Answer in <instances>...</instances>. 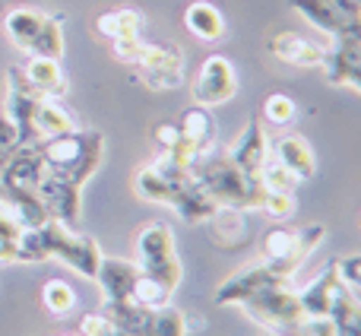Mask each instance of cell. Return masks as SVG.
<instances>
[{"mask_svg":"<svg viewBox=\"0 0 361 336\" xmlns=\"http://www.w3.org/2000/svg\"><path fill=\"white\" fill-rule=\"evenodd\" d=\"M38 156L44 162V172L57 174V178L70 181V184L82 187L95 172H99L102 159H105V137L99 131H63L57 137H44L35 143Z\"/></svg>","mask_w":361,"mask_h":336,"instance_id":"6da1fadb","label":"cell"},{"mask_svg":"<svg viewBox=\"0 0 361 336\" xmlns=\"http://www.w3.org/2000/svg\"><path fill=\"white\" fill-rule=\"evenodd\" d=\"M190 174L216 206H225V210H241V212L260 210V200H263L260 178L244 174L241 168L225 156V152L197 159V162L190 165Z\"/></svg>","mask_w":361,"mask_h":336,"instance_id":"7a4b0ae2","label":"cell"},{"mask_svg":"<svg viewBox=\"0 0 361 336\" xmlns=\"http://www.w3.org/2000/svg\"><path fill=\"white\" fill-rule=\"evenodd\" d=\"M133 248H137V267L140 273L156 276L159 282H165L169 289H178L184 280V267L178 257V244H175V232L169 222L152 219V222L140 225V232L133 235Z\"/></svg>","mask_w":361,"mask_h":336,"instance_id":"3957f363","label":"cell"},{"mask_svg":"<svg viewBox=\"0 0 361 336\" xmlns=\"http://www.w3.org/2000/svg\"><path fill=\"white\" fill-rule=\"evenodd\" d=\"M241 308L254 324H260L263 330L273 333V336H292V330L298 327V320L305 318L301 301H298V289H295L292 282H282V286L267 289V292L247 299Z\"/></svg>","mask_w":361,"mask_h":336,"instance_id":"277c9868","label":"cell"},{"mask_svg":"<svg viewBox=\"0 0 361 336\" xmlns=\"http://www.w3.org/2000/svg\"><path fill=\"white\" fill-rule=\"evenodd\" d=\"M295 273L279 263H269V260H254L247 267H241L238 273H231L228 280L219 282V289L212 292V305L219 308H235V305H244L247 299L254 295L267 292L273 286H282V282H292Z\"/></svg>","mask_w":361,"mask_h":336,"instance_id":"5b68a950","label":"cell"},{"mask_svg":"<svg viewBox=\"0 0 361 336\" xmlns=\"http://www.w3.org/2000/svg\"><path fill=\"white\" fill-rule=\"evenodd\" d=\"M133 70L149 89L169 92V89H178L184 83V51L171 42H143V51H140Z\"/></svg>","mask_w":361,"mask_h":336,"instance_id":"8992f818","label":"cell"},{"mask_svg":"<svg viewBox=\"0 0 361 336\" xmlns=\"http://www.w3.org/2000/svg\"><path fill=\"white\" fill-rule=\"evenodd\" d=\"M238 95V73L235 64L228 61L225 54H209L203 57V64L197 67L190 83V99L193 105L200 108H219L225 102H231Z\"/></svg>","mask_w":361,"mask_h":336,"instance_id":"52a82bcc","label":"cell"},{"mask_svg":"<svg viewBox=\"0 0 361 336\" xmlns=\"http://www.w3.org/2000/svg\"><path fill=\"white\" fill-rule=\"evenodd\" d=\"M42 178H44V162L35 146H16L6 156L4 168H0V200L38 193Z\"/></svg>","mask_w":361,"mask_h":336,"instance_id":"ba28073f","label":"cell"},{"mask_svg":"<svg viewBox=\"0 0 361 336\" xmlns=\"http://www.w3.org/2000/svg\"><path fill=\"white\" fill-rule=\"evenodd\" d=\"M38 89L25 80L23 67L6 70V118L16 127L19 146H35V131H32V114H35Z\"/></svg>","mask_w":361,"mask_h":336,"instance_id":"9c48e42d","label":"cell"},{"mask_svg":"<svg viewBox=\"0 0 361 336\" xmlns=\"http://www.w3.org/2000/svg\"><path fill=\"white\" fill-rule=\"evenodd\" d=\"M169 206L178 212L184 222L197 225V222H209L216 216L219 206L212 203L203 193V187L193 181V174L187 168H180L171 162V193H169Z\"/></svg>","mask_w":361,"mask_h":336,"instance_id":"30bf717a","label":"cell"},{"mask_svg":"<svg viewBox=\"0 0 361 336\" xmlns=\"http://www.w3.org/2000/svg\"><path fill=\"white\" fill-rule=\"evenodd\" d=\"M326 83L361 92V35L358 38H336L330 48H324L320 61Z\"/></svg>","mask_w":361,"mask_h":336,"instance_id":"8fae6325","label":"cell"},{"mask_svg":"<svg viewBox=\"0 0 361 336\" xmlns=\"http://www.w3.org/2000/svg\"><path fill=\"white\" fill-rule=\"evenodd\" d=\"M295 13H298L305 23H311L314 29H320L324 35L336 38H358L361 35V16L343 13L339 6L326 4V0H288Z\"/></svg>","mask_w":361,"mask_h":336,"instance_id":"7c38bea8","label":"cell"},{"mask_svg":"<svg viewBox=\"0 0 361 336\" xmlns=\"http://www.w3.org/2000/svg\"><path fill=\"white\" fill-rule=\"evenodd\" d=\"M38 200H42L44 212H48L51 219H57V222L73 229L76 219H80V210H82V187L44 172L42 184H38Z\"/></svg>","mask_w":361,"mask_h":336,"instance_id":"4fadbf2b","label":"cell"},{"mask_svg":"<svg viewBox=\"0 0 361 336\" xmlns=\"http://www.w3.org/2000/svg\"><path fill=\"white\" fill-rule=\"evenodd\" d=\"M225 156L241 168L244 174L260 178V168L267 165V159H269V140H267V131L260 127V118H250L247 124H244V131L228 143Z\"/></svg>","mask_w":361,"mask_h":336,"instance_id":"5bb4252c","label":"cell"},{"mask_svg":"<svg viewBox=\"0 0 361 336\" xmlns=\"http://www.w3.org/2000/svg\"><path fill=\"white\" fill-rule=\"evenodd\" d=\"M140 267L130 260H121V257H105L102 254L99 270H95L92 282L99 286L102 301H127L130 299L133 280H137Z\"/></svg>","mask_w":361,"mask_h":336,"instance_id":"9a60e30c","label":"cell"},{"mask_svg":"<svg viewBox=\"0 0 361 336\" xmlns=\"http://www.w3.org/2000/svg\"><path fill=\"white\" fill-rule=\"evenodd\" d=\"M267 51L276 61L288 64V67H320V61H324V44L311 42V38L298 35V32H276V35H269Z\"/></svg>","mask_w":361,"mask_h":336,"instance_id":"2e32d148","label":"cell"},{"mask_svg":"<svg viewBox=\"0 0 361 336\" xmlns=\"http://www.w3.org/2000/svg\"><path fill=\"white\" fill-rule=\"evenodd\" d=\"M260 257L269 263H279V267L292 270L298 273L301 263L307 260V254L301 251V238H298V229H286V225H276L263 235V244H260Z\"/></svg>","mask_w":361,"mask_h":336,"instance_id":"e0dca14e","label":"cell"},{"mask_svg":"<svg viewBox=\"0 0 361 336\" xmlns=\"http://www.w3.org/2000/svg\"><path fill=\"white\" fill-rule=\"evenodd\" d=\"M133 193L143 203H156V206H169V193H171V159L159 156L152 162L140 165L133 174Z\"/></svg>","mask_w":361,"mask_h":336,"instance_id":"ac0fdd59","label":"cell"},{"mask_svg":"<svg viewBox=\"0 0 361 336\" xmlns=\"http://www.w3.org/2000/svg\"><path fill=\"white\" fill-rule=\"evenodd\" d=\"M269 156L276 159L286 172H292L298 181L314 178L317 172V162H314V150L307 146L305 137L298 133H286V137H276V143L269 146Z\"/></svg>","mask_w":361,"mask_h":336,"instance_id":"d6986e66","label":"cell"},{"mask_svg":"<svg viewBox=\"0 0 361 336\" xmlns=\"http://www.w3.org/2000/svg\"><path fill=\"white\" fill-rule=\"evenodd\" d=\"M42 23H44V10H38V6H13V10L4 13L0 29H4V35L10 38L19 51L29 54V48H32V42H35Z\"/></svg>","mask_w":361,"mask_h":336,"instance_id":"ffe728a7","label":"cell"},{"mask_svg":"<svg viewBox=\"0 0 361 336\" xmlns=\"http://www.w3.org/2000/svg\"><path fill=\"white\" fill-rule=\"evenodd\" d=\"M184 29L200 42H219L225 35V16L212 0H193L184 10Z\"/></svg>","mask_w":361,"mask_h":336,"instance_id":"44dd1931","label":"cell"},{"mask_svg":"<svg viewBox=\"0 0 361 336\" xmlns=\"http://www.w3.org/2000/svg\"><path fill=\"white\" fill-rule=\"evenodd\" d=\"M92 29H95V35L105 38V42L140 35V29H143V13H140L137 6H114V10H102L99 16L92 19Z\"/></svg>","mask_w":361,"mask_h":336,"instance_id":"7402d4cb","label":"cell"},{"mask_svg":"<svg viewBox=\"0 0 361 336\" xmlns=\"http://www.w3.org/2000/svg\"><path fill=\"white\" fill-rule=\"evenodd\" d=\"M23 73L42 95H51V99H63L67 95V76L61 70V61L29 54V61L23 64Z\"/></svg>","mask_w":361,"mask_h":336,"instance_id":"603a6c76","label":"cell"},{"mask_svg":"<svg viewBox=\"0 0 361 336\" xmlns=\"http://www.w3.org/2000/svg\"><path fill=\"white\" fill-rule=\"evenodd\" d=\"M76 121L67 108L61 105V99H51V95H38L35 102V114H32V131H35V143L44 137H57L63 131H73Z\"/></svg>","mask_w":361,"mask_h":336,"instance_id":"cb8c5ba5","label":"cell"},{"mask_svg":"<svg viewBox=\"0 0 361 336\" xmlns=\"http://www.w3.org/2000/svg\"><path fill=\"white\" fill-rule=\"evenodd\" d=\"M326 318L336 327V336H361V299L352 295L345 286H339V280H336V289H333V301Z\"/></svg>","mask_w":361,"mask_h":336,"instance_id":"d4e9b609","label":"cell"},{"mask_svg":"<svg viewBox=\"0 0 361 336\" xmlns=\"http://www.w3.org/2000/svg\"><path fill=\"white\" fill-rule=\"evenodd\" d=\"M333 289H336V273H333V260H326V267L320 270L305 289H298L301 311L311 314V318L326 314L330 311V301H333Z\"/></svg>","mask_w":361,"mask_h":336,"instance_id":"484cf974","label":"cell"},{"mask_svg":"<svg viewBox=\"0 0 361 336\" xmlns=\"http://www.w3.org/2000/svg\"><path fill=\"white\" fill-rule=\"evenodd\" d=\"M102 314L111 320L118 330H124L127 336H143L146 333V320H149V308H140L137 301H102Z\"/></svg>","mask_w":361,"mask_h":336,"instance_id":"4316f807","label":"cell"},{"mask_svg":"<svg viewBox=\"0 0 361 336\" xmlns=\"http://www.w3.org/2000/svg\"><path fill=\"white\" fill-rule=\"evenodd\" d=\"M29 54L61 61V57H63V19L61 16H51V13H44V23H42V29H38L35 42H32Z\"/></svg>","mask_w":361,"mask_h":336,"instance_id":"83f0119b","label":"cell"},{"mask_svg":"<svg viewBox=\"0 0 361 336\" xmlns=\"http://www.w3.org/2000/svg\"><path fill=\"white\" fill-rule=\"evenodd\" d=\"M171 295H175V289H169L156 276H146V273H137L133 289H130V301H137L140 308H149V311L171 305Z\"/></svg>","mask_w":361,"mask_h":336,"instance_id":"f1b7e54d","label":"cell"},{"mask_svg":"<svg viewBox=\"0 0 361 336\" xmlns=\"http://www.w3.org/2000/svg\"><path fill=\"white\" fill-rule=\"evenodd\" d=\"M42 305L48 314L63 318V314H70L76 308V289L67 280H48L42 286Z\"/></svg>","mask_w":361,"mask_h":336,"instance_id":"f546056e","label":"cell"},{"mask_svg":"<svg viewBox=\"0 0 361 336\" xmlns=\"http://www.w3.org/2000/svg\"><path fill=\"white\" fill-rule=\"evenodd\" d=\"M143 336H187V320L184 311L165 305L149 311V320H146V333Z\"/></svg>","mask_w":361,"mask_h":336,"instance_id":"4dcf8cb0","label":"cell"},{"mask_svg":"<svg viewBox=\"0 0 361 336\" xmlns=\"http://www.w3.org/2000/svg\"><path fill=\"white\" fill-rule=\"evenodd\" d=\"M263 118L269 121V124H276V127H288L295 121V114H298V108H295V99L292 95H286V92H273V95H267L263 99Z\"/></svg>","mask_w":361,"mask_h":336,"instance_id":"1f68e13d","label":"cell"},{"mask_svg":"<svg viewBox=\"0 0 361 336\" xmlns=\"http://www.w3.org/2000/svg\"><path fill=\"white\" fill-rule=\"evenodd\" d=\"M260 210L267 212L269 219L286 222V219H292L295 212H298V200H295V193H288V191H263Z\"/></svg>","mask_w":361,"mask_h":336,"instance_id":"d6a6232c","label":"cell"},{"mask_svg":"<svg viewBox=\"0 0 361 336\" xmlns=\"http://www.w3.org/2000/svg\"><path fill=\"white\" fill-rule=\"evenodd\" d=\"M209 222L219 238H228V241H235V244L244 241V212L241 210H225V206H219Z\"/></svg>","mask_w":361,"mask_h":336,"instance_id":"836d02e7","label":"cell"},{"mask_svg":"<svg viewBox=\"0 0 361 336\" xmlns=\"http://www.w3.org/2000/svg\"><path fill=\"white\" fill-rule=\"evenodd\" d=\"M333 273H336L339 286H345L352 295L361 299V254L333 257Z\"/></svg>","mask_w":361,"mask_h":336,"instance_id":"e575fe53","label":"cell"},{"mask_svg":"<svg viewBox=\"0 0 361 336\" xmlns=\"http://www.w3.org/2000/svg\"><path fill=\"white\" fill-rule=\"evenodd\" d=\"M260 184H263V191H288V193H295V187H298L301 181L295 178L292 172H286V168L269 156L267 165L260 168Z\"/></svg>","mask_w":361,"mask_h":336,"instance_id":"d590c367","label":"cell"},{"mask_svg":"<svg viewBox=\"0 0 361 336\" xmlns=\"http://www.w3.org/2000/svg\"><path fill=\"white\" fill-rule=\"evenodd\" d=\"M178 143H180L178 121H159V124L152 127V146L159 150V156H171Z\"/></svg>","mask_w":361,"mask_h":336,"instance_id":"8d00e7d4","label":"cell"},{"mask_svg":"<svg viewBox=\"0 0 361 336\" xmlns=\"http://www.w3.org/2000/svg\"><path fill=\"white\" fill-rule=\"evenodd\" d=\"M292 336H336V327H333V320L326 318V314H320V318L305 314V318L298 320V327L292 330Z\"/></svg>","mask_w":361,"mask_h":336,"instance_id":"74e56055","label":"cell"},{"mask_svg":"<svg viewBox=\"0 0 361 336\" xmlns=\"http://www.w3.org/2000/svg\"><path fill=\"white\" fill-rule=\"evenodd\" d=\"M111 44V54L118 57L121 64H137V57H140V51H143V35H130V38H114V42H108Z\"/></svg>","mask_w":361,"mask_h":336,"instance_id":"f35d334b","label":"cell"},{"mask_svg":"<svg viewBox=\"0 0 361 336\" xmlns=\"http://www.w3.org/2000/svg\"><path fill=\"white\" fill-rule=\"evenodd\" d=\"M23 225H19V219L13 216V210L0 200V241H19V235H23Z\"/></svg>","mask_w":361,"mask_h":336,"instance_id":"ab89813d","label":"cell"},{"mask_svg":"<svg viewBox=\"0 0 361 336\" xmlns=\"http://www.w3.org/2000/svg\"><path fill=\"white\" fill-rule=\"evenodd\" d=\"M19 146V137H16V127L13 121L0 112V152H13Z\"/></svg>","mask_w":361,"mask_h":336,"instance_id":"60d3db41","label":"cell"},{"mask_svg":"<svg viewBox=\"0 0 361 336\" xmlns=\"http://www.w3.org/2000/svg\"><path fill=\"white\" fill-rule=\"evenodd\" d=\"M326 4L339 6L343 13H352V16H361V0H326Z\"/></svg>","mask_w":361,"mask_h":336,"instance_id":"b9f144b4","label":"cell"},{"mask_svg":"<svg viewBox=\"0 0 361 336\" xmlns=\"http://www.w3.org/2000/svg\"><path fill=\"white\" fill-rule=\"evenodd\" d=\"M105 336H127V333H124V330H118V327H111V330H108Z\"/></svg>","mask_w":361,"mask_h":336,"instance_id":"7bdbcfd3","label":"cell"}]
</instances>
